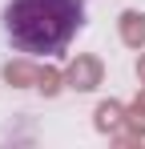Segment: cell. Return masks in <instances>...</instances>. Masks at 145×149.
<instances>
[{
    "label": "cell",
    "mask_w": 145,
    "mask_h": 149,
    "mask_svg": "<svg viewBox=\"0 0 145 149\" xmlns=\"http://www.w3.org/2000/svg\"><path fill=\"white\" fill-rule=\"evenodd\" d=\"M85 24V0H8L4 32L24 56H56Z\"/></svg>",
    "instance_id": "6da1fadb"
}]
</instances>
